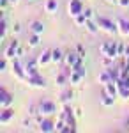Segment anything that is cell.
Segmentation results:
<instances>
[{"label": "cell", "mask_w": 129, "mask_h": 133, "mask_svg": "<svg viewBox=\"0 0 129 133\" xmlns=\"http://www.w3.org/2000/svg\"><path fill=\"white\" fill-rule=\"evenodd\" d=\"M103 87H104V92H106V94L113 96V98H117V96H119V83L115 82V80L108 82L106 85H103Z\"/></svg>", "instance_id": "obj_11"}, {"label": "cell", "mask_w": 129, "mask_h": 133, "mask_svg": "<svg viewBox=\"0 0 129 133\" xmlns=\"http://www.w3.org/2000/svg\"><path fill=\"white\" fill-rule=\"evenodd\" d=\"M27 82H28L30 87H34V89H44L46 87V78L44 76H41V75H35V76H30L27 78Z\"/></svg>", "instance_id": "obj_8"}, {"label": "cell", "mask_w": 129, "mask_h": 133, "mask_svg": "<svg viewBox=\"0 0 129 133\" xmlns=\"http://www.w3.org/2000/svg\"><path fill=\"white\" fill-rule=\"evenodd\" d=\"M9 4H12V5H16V4H18V0H9Z\"/></svg>", "instance_id": "obj_35"}, {"label": "cell", "mask_w": 129, "mask_h": 133, "mask_svg": "<svg viewBox=\"0 0 129 133\" xmlns=\"http://www.w3.org/2000/svg\"><path fill=\"white\" fill-rule=\"evenodd\" d=\"M7 61H9L7 57H4V59L0 61V73H5V71H7Z\"/></svg>", "instance_id": "obj_25"}, {"label": "cell", "mask_w": 129, "mask_h": 133, "mask_svg": "<svg viewBox=\"0 0 129 133\" xmlns=\"http://www.w3.org/2000/svg\"><path fill=\"white\" fill-rule=\"evenodd\" d=\"M74 20V23L78 25V27H85V23H87V18H85V14L81 12V14H78L76 18H73Z\"/></svg>", "instance_id": "obj_24"}, {"label": "cell", "mask_w": 129, "mask_h": 133, "mask_svg": "<svg viewBox=\"0 0 129 133\" xmlns=\"http://www.w3.org/2000/svg\"><path fill=\"white\" fill-rule=\"evenodd\" d=\"M119 5H120V7H124V9H127V7H129V0H119Z\"/></svg>", "instance_id": "obj_30"}, {"label": "cell", "mask_w": 129, "mask_h": 133, "mask_svg": "<svg viewBox=\"0 0 129 133\" xmlns=\"http://www.w3.org/2000/svg\"><path fill=\"white\" fill-rule=\"evenodd\" d=\"M20 30H21V25H20V23H14V25H12V32H14V34H18Z\"/></svg>", "instance_id": "obj_31"}, {"label": "cell", "mask_w": 129, "mask_h": 133, "mask_svg": "<svg viewBox=\"0 0 129 133\" xmlns=\"http://www.w3.org/2000/svg\"><path fill=\"white\" fill-rule=\"evenodd\" d=\"M37 107H39V112L42 115H53V114L57 112V105L51 101V99H42Z\"/></svg>", "instance_id": "obj_5"}, {"label": "cell", "mask_w": 129, "mask_h": 133, "mask_svg": "<svg viewBox=\"0 0 129 133\" xmlns=\"http://www.w3.org/2000/svg\"><path fill=\"white\" fill-rule=\"evenodd\" d=\"M57 9H59L57 0H46V4H44V11L46 12H55Z\"/></svg>", "instance_id": "obj_21"}, {"label": "cell", "mask_w": 129, "mask_h": 133, "mask_svg": "<svg viewBox=\"0 0 129 133\" xmlns=\"http://www.w3.org/2000/svg\"><path fill=\"white\" fill-rule=\"evenodd\" d=\"M97 82H99L101 85H106L108 82H111V76H110V73L106 71V69H104L103 73H99V75H97Z\"/></svg>", "instance_id": "obj_20"}, {"label": "cell", "mask_w": 129, "mask_h": 133, "mask_svg": "<svg viewBox=\"0 0 129 133\" xmlns=\"http://www.w3.org/2000/svg\"><path fill=\"white\" fill-rule=\"evenodd\" d=\"M96 21H97L99 29H101V30H104L106 34H117V32H119V25H117V21L110 20V18H106V16H99Z\"/></svg>", "instance_id": "obj_1"}, {"label": "cell", "mask_w": 129, "mask_h": 133, "mask_svg": "<svg viewBox=\"0 0 129 133\" xmlns=\"http://www.w3.org/2000/svg\"><path fill=\"white\" fill-rule=\"evenodd\" d=\"M117 25H119V34H122L124 37H129V20L119 18L117 20Z\"/></svg>", "instance_id": "obj_12"}, {"label": "cell", "mask_w": 129, "mask_h": 133, "mask_svg": "<svg viewBox=\"0 0 129 133\" xmlns=\"http://www.w3.org/2000/svg\"><path fill=\"white\" fill-rule=\"evenodd\" d=\"M85 29H87V32H90V34H97V32L101 30L99 25H97V21H94V20H87Z\"/></svg>", "instance_id": "obj_17"}, {"label": "cell", "mask_w": 129, "mask_h": 133, "mask_svg": "<svg viewBox=\"0 0 129 133\" xmlns=\"http://www.w3.org/2000/svg\"><path fill=\"white\" fill-rule=\"evenodd\" d=\"M64 62H66V66L73 68V66H76L78 62H83V59L80 57L78 51L74 50V51H67V53H66V57H64Z\"/></svg>", "instance_id": "obj_7"}, {"label": "cell", "mask_w": 129, "mask_h": 133, "mask_svg": "<svg viewBox=\"0 0 129 133\" xmlns=\"http://www.w3.org/2000/svg\"><path fill=\"white\" fill-rule=\"evenodd\" d=\"M37 61H39V66H46V64H50V62H51V50H44L39 57H37Z\"/></svg>", "instance_id": "obj_14"}, {"label": "cell", "mask_w": 129, "mask_h": 133, "mask_svg": "<svg viewBox=\"0 0 129 133\" xmlns=\"http://www.w3.org/2000/svg\"><path fill=\"white\" fill-rule=\"evenodd\" d=\"M83 2L81 0H69V4H67V14H69L71 18H76L78 14L83 12Z\"/></svg>", "instance_id": "obj_4"}, {"label": "cell", "mask_w": 129, "mask_h": 133, "mask_svg": "<svg viewBox=\"0 0 129 133\" xmlns=\"http://www.w3.org/2000/svg\"><path fill=\"white\" fill-rule=\"evenodd\" d=\"M101 105H103V107H113V105H115V98L110 96V94H106V92H103V96H101Z\"/></svg>", "instance_id": "obj_18"}, {"label": "cell", "mask_w": 129, "mask_h": 133, "mask_svg": "<svg viewBox=\"0 0 129 133\" xmlns=\"http://www.w3.org/2000/svg\"><path fill=\"white\" fill-rule=\"evenodd\" d=\"M7 4H9V0H0V7H2V9H5Z\"/></svg>", "instance_id": "obj_32"}, {"label": "cell", "mask_w": 129, "mask_h": 133, "mask_svg": "<svg viewBox=\"0 0 129 133\" xmlns=\"http://www.w3.org/2000/svg\"><path fill=\"white\" fill-rule=\"evenodd\" d=\"M108 4H119V0H106Z\"/></svg>", "instance_id": "obj_34"}, {"label": "cell", "mask_w": 129, "mask_h": 133, "mask_svg": "<svg viewBox=\"0 0 129 133\" xmlns=\"http://www.w3.org/2000/svg\"><path fill=\"white\" fill-rule=\"evenodd\" d=\"M11 69L12 73L16 75V78H20V80H27V73H25V64L20 61V57H16V59H12V66H11Z\"/></svg>", "instance_id": "obj_3"}, {"label": "cell", "mask_w": 129, "mask_h": 133, "mask_svg": "<svg viewBox=\"0 0 129 133\" xmlns=\"http://www.w3.org/2000/svg\"><path fill=\"white\" fill-rule=\"evenodd\" d=\"M30 32L41 36V34L44 32V23H41V21H32V23H30Z\"/></svg>", "instance_id": "obj_16"}, {"label": "cell", "mask_w": 129, "mask_h": 133, "mask_svg": "<svg viewBox=\"0 0 129 133\" xmlns=\"http://www.w3.org/2000/svg\"><path fill=\"white\" fill-rule=\"evenodd\" d=\"M60 98H62V101H69V99L74 98V91H73V89H66V91L62 92V96H60Z\"/></svg>", "instance_id": "obj_23"}, {"label": "cell", "mask_w": 129, "mask_h": 133, "mask_svg": "<svg viewBox=\"0 0 129 133\" xmlns=\"http://www.w3.org/2000/svg\"><path fill=\"white\" fill-rule=\"evenodd\" d=\"M101 55L104 57H111V59H117L119 57V43H103L99 46Z\"/></svg>", "instance_id": "obj_2"}, {"label": "cell", "mask_w": 129, "mask_h": 133, "mask_svg": "<svg viewBox=\"0 0 129 133\" xmlns=\"http://www.w3.org/2000/svg\"><path fill=\"white\" fill-rule=\"evenodd\" d=\"M25 51H27V50L20 46V48H18V51H16V57H20V59H21V57H25Z\"/></svg>", "instance_id": "obj_29"}, {"label": "cell", "mask_w": 129, "mask_h": 133, "mask_svg": "<svg viewBox=\"0 0 129 133\" xmlns=\"http://www.w3.org/2000/svg\"><path fill=\"white\" fill-rule=\"evenodd\" d=\"M12 117H14V110L7 107V108H2V112H0V124H7L12 121Z\"/></svg>", "instance_id": "obj_10"}, {"label": "cell", "mask_w": 129, "mask_h": 133, "mask_svg": "<svg viewBox=\"0 0 129 133\" xmlns=\"http://www.w3.org/2000/svg\"><path fill=\"white\" fill-rule=\"evenodd\" d=\"M76 51H78V53H80V57H81V59L85 57V48H83L81 44H78V46H76Z\"/></svg>", "instance_id": "obj_28"}, {"label": "cell", "mask_w": 129, "mask_h": 133, "mask_svg": "<svg viewBox=\"0 0 129 133\" xmlns=\"http://www.w3.org/2000/svg\"><path fill=\"white\" fill-rule=\"evenodd\" d=\"M83 14H85V18H87V20H92V18H94V11L89 9V7H85V9H83Z\"/></svg>", "instance_id": "obj_26"}, {"label": "cell", "mask_w": 129, "mask_h": 133, "mask_svg": "<svg viewBox=\"0 0 129 133\" xmlns=\"http://www.w3.org/2000/svg\"><path fill=\"white\" fill-rule=\"evenodd\" d=\"M41 43V36L39 34H32L28 39V48H35V46H39Z\"/></svg>", "instance_id": "obj_22"}, {"label": "cell", "mask_w": 129, "mask_h": 133, "mask_svg": "<svg viewBox=\"0 0 129 133\" xmlns=\"http://www.w3.org/2000/svg\"><path fill=\"white\" fill-rule=\"evenodd\" d=\"M64 57H66V53H62V50H59V48L51 50V62H55V64H60V62L64 61Z\"/></svg>", "instance_id": "obj_15"}, {"label": "cell", "mask_w": 129, "mask_h": 133, "mask_svg": "<svg viewBox=\"0 0 129 133\" xmlns=\"http://www.w3.org/2000/svg\"><path fill=\"white\" fill-rule=\"evenodd\" d=\"M74 115H76V117H80V115H81V108H74Z\"/></svg>", "instance_id": "obj_33"}, {"label": "cell", "mask_w": 129, "mask_h": 133, "mask_svg": "<svg viewBox=\"0 0 129 133\" xmlns=\"http://www.w3.org/2000/svg\"><path fill=\"white\" fill-rule=\"evenodd\" d=\"M18 48H20V41H18V39H12V41L7 44L5 51H4V57H7V59H16Z\"/></svg>", "instance_id": "obj_9"}, {"label": "cell", "mask_w": 129, "mask_h": 133, "mask_svg": "<svg viewBox=\"0 0 129 133\" xmlns=\"http://www.w3.org/2000/svg\"><path fill=\"white\" fill-rule=\"evenodd\" d=\"M39 130L44 133H50V131H55V123L50 121V119H42L39 123Z\"/></svg>", "instance_id": "obj_13"}, {"label": "cell", "mask_w": 129, "mask_h": 133, "mask_svg": "<svg viewBox=\"0 0 129 133\" xmlns=\"http://www.w3.org/2000/svg\"><path fill=\"white\" fill-rule=\"evenodd\" d=\"M124 53H126V44L119 43V57H124Z\"/></svg>", "instance_id": "obj_27"}, {"label": "cell", "mask_w": 129, "mask_h": 133, "mask_svg": "<svg viewBox=\"0 0 129 133\" xmlns=\"http://www.w3.org/2000/svg\"><path fill=\"white\" fill-rule=\"evenodd\" d=\"M30 2H34V0H30Z\"/></svg>", "instance_id": "obj_36"}, {"label": "cell", "mask_w": 129, "mask_h": 133, "mask_svg": "<svg viewBox=\"0 0 129 133\" xmlns=\"http://www.w3.org/2000/svg\"><path fill=\"white\" fill-rule=\"evenodd\" d=\"M14 101V98L11 96V92H7L5 87H0V108H7Z\"/></svg>", "instance_id": "obj_6"}, {"label": "cell", "mask_w": 129, "mask_h": 133, "mask_svg": "<svg viewBox=\"0 0 129 133\" xmlns=\"http://www.w3.org/2000/svg\"><path fill=\"white\" fill-rule=\"evenodd\" d=\"M83 78H85V76H83L81 73H78V71H73V73H71V76H69V83H71V85H78V83L81 82Z\"/></svg>", "instance_id": "obj_19"}]
</instances>
